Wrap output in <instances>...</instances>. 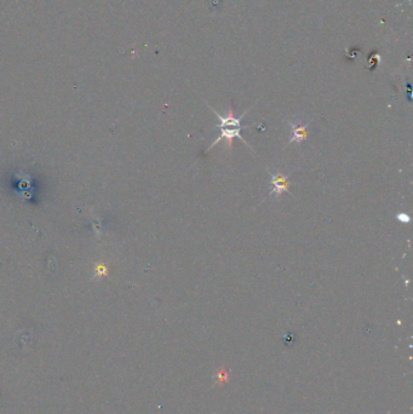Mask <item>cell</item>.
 Instances as JSON below:
<instances>
[{"instance_id":"cell-3","label":"cell","mask_w":413,"mask_h":414,"mask_svg":"<svg viewBox=\"0 0 413 414\" xmlns=\"http://www.w3.org/2000/svg\"><path fill=\"white\" fill-rule=\"evenodd\" d=\"M290 126L292 128V132H294V136H292L291 141L288 142V144L294 143V142L301 143V142H303L305 138L308 137V124L301 125V124H294V122H290Z\"/></svg>"},{"instance_id":"cell-1","label":"cell","mask_w":413,"mask_h":414,"mask_svg":"<svg viewBox=\"0 0 413 414\" xmlns=\"http://www.w3.org/2000/svg\"><path fill=\"white\" fill-rule=\"evenodd\" d=\"M221 130V135L218 136V138H217L216 141L213 142L212 144L210 145L209 149H212V148L216 145L218 142L223 141V140H227V143H228L229 148L233 147V140L234 138H239V140H241L244 143H246L249 145V143L244 140V137L241 136V131H242V127H234V126H224V127H220Z\"/></svg>"},{"instance_id":"cell-2","label":"cell","mask_w":413,"mask_h":414,"mask_svg":"<svg viewBox=\"0 0 413 414\" xmlns=\"http://www.w3.org/2000/svg\"><path fill=\"white\" fill-rule=\"evenodd\" d=\"M271 184L273 186L272 192L269 193V195H273V194H276L278 196H280L282 192H288V187H290V180H288V176H285L281 172H278L276 174H272V179Z\"/></svg>"},{"instance_id":"cell-4","label":"cell","mask_w":413,"mask_h":414,"mask_svg":"<svg viewBox=\"0 0 413 414\" xmlns=\"http://www.w3.org/2000/svg\"><path fill=\"white\" fill-rule=\"evenodd\" d=\"M398 219L400 222H402V223H408L409 221H411V218H409V216L408 215H406V213H399L398 216Z\"/></svg>"}]
</instances>
